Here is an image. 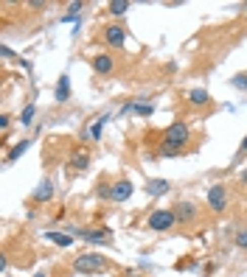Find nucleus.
<instances>
[{"mask_svg": "<svg viewBox=\"0 0 247 277\" xmlns=\"http://www.w3.org/2000/svg\"><path fill=\"white\" fill-rule=\"evenodd\" d=\"M160 154H163V157H177V149H171V146H163Z\"/></svg>", "mask_w": 247, "mask_h": 277, "instance_id": "obj_23", "label": "nucleus"}, {"mask_svg": "<svg viewBox=\"0 0 247 277\" xmlns=\"http://www.w3.org/2000/svg\"><path fill=\"white\" fill-rule=\"evenodd\" d=\"M34 277H45V274H34Z\"/></svg>", "mask_w": 247, "mask_h": 277, "instance_id": "obj_28", "label": "nucleus"}, {"mask_svg": "<svg viewBox=\"0 0 247 277\" xmlns=\"http://www.w3.org/2000/svg\"><path fill=\"white\" fill-rule=\"evenodd\" d=\"M127 277H138V274H127Z\"/></svg>", "mask_w": 247, "mask_h": 277, "instance_id": "obj_29", "label": "nucleus"}, {"mask_svg": "<svg viewBox=\"0 0 247 277\" xmlns=\"http://www.w3.org/2000/svg\"><path fill=\"white\" fill-rule=\"evenodd\" d=\"M241 179H244V182H247V174H244V176H241Z\"/></svg>", "mask_w": 247, "mask_h": 277, "instance_id": "obj_27", "label": "nucleus"}, {"mask_svg": "<svg viewBox=\"0 0 247 277\" xmlns=\"http://www.w3.org/2000/svg\"><path fill=\"white\" fill-rule=\"evenodd\" d=\"M73 269L79 274H98V271L107 269V258H101L98 252H87V255H79L73 260Z\"/></svg>", "mask_w": 247, "mask_h": 277, "instance_id": "obj_1", "label": "nucleus"}, {"mask_svg": "<svg viewBox=\"0 0 247 277\" xmlns=\"http://www.w3.org/2000/svg\"><path fill=\"white\" fill-rule=\"evenodd\" d=\"M104 39H107L110 48H124V39H127V34H124V28H121V25H110V28L104 31Z\"/></svg>", "mask_w": 247, "mask_h": 277, "instance_id": "obj_8", "label": "nucleus"}, {"mask_svg": "<svg viewBox=\"0 0 247 277\" xmlns=\"http://www.w3.org/2000/svg\"><path fill=\"white\" fill-rule=\"evenodd\" d=\"M233 87H239V90H247V73H239V76L233 78Z\"/></svg>", "mask_w": 247, "mask_h": 277, "instance_id": "obj_21", "label": "nucleus"}, {"mask_svg": "<svg viewBox=\"0 0 247 277\" xmlns=\"http://www.w3.org/2000/svg\"><path fill=\"white\" fill-rule=\"evenodd\" d=\"M166 191H169V182L166 179H149L146 182V193H149V196H163Z\"/></svg>", "mask_w": 247, "mask_h": 277, "instance_id": "obj_11", "label": "nucleus"}, {"mask_svg": "<svg viewBox=\"0 0 247 277\" xmlns=\"http://www.w3.org/2000/svg\"><path fill=\"white\" fill-rule=\"evenodd\" d=\"M54 98L59 104H65L67 98H70V78L67 76H59V81H56V90H54Z\"/></svg>", "mask_w": 247, "mask_h": 277, "instance_id": "obj_9", "label": "nucleus"}, {"mask_svg": "<svg viewBox=\"0 0 247 277\" xmlns=\"http://www.w3.org/2000/svg\"><path fill=\"white\" fill-rule=\"evenodd\" d=\"M28 140H23V143H17V146H14V149L12 151H9V163H14V160H20V157H23L25 154V149H28Z\"/></svg>", "mask_w": 247, "mask_h": 277, "instance_id": "obj_17", "label": "nucleus"}, {"mask_svg": "<svg viewBox=\"0 0 247 277\" xmlns=\"http://www.w3.org/2000/svg\"><path fill=\"white\" fill-rule=\"evenodd\" d=\"M132 191H135V188H132V182H129V179H118L113 188H110V199H113V202H127L129 196H132Z\"/></svg>", "mask_w": 247, "mask_h": 277, "instance_id": "obj_6", "label": "nucleus"}, {"mask_svg": "<svg viewBox=\"0 0 247 277\" xmlns=\"http://www.w3.org/2000/svg\"><path fill=\"white\" fill-rule=\"evenodd\" d=\"M197 205L194 202H177V207H174V218H177V224H188V221H194L197 218Z\"/></svg>", "mask_w": 247, "mask_h": 277, "instance_id": "obj_5", "label": "nucleus"}, {"mask_svg": "<svg viewBox=\"0 0 247 277\" xmlns=\"http://www.w3.org/2000/svg\"><path fill=\"white\" fill-rule=\"evenodd\" d=\"M241 151L247 154V134H244V140H241Z\"/></svg>", "mask_w": 247, "mask_h": 277, "instance_id": "obj_26", "label": "nucleus"}, {"mask_svg": "<svg viewBox=\"0 0 247 277\" xmlns=\"http://www.w3.org/2000/svg\"><path fill=\"white\" fill-rule=\"evenodd\" d=\"M34 115H37V107H34V104H28V107L23 109V115H20V123H23V126H28V123L34 121Z\"/></svg>", "mask_w": 247, "mask_h": 277, "instance_id": "obj_18", "label": "nucleus"}, {"mask_svg": "<svg viewBox=\"0 0 247 277\" xmlns=\"http://www.w3.org/2000/svg\"><path fill=\"white\" fill-rule=\"evenodd\" d=\"M188 137H191V132H188V123L177 121L171 123L166 132H163V146H171V149H180V146L188 143Z\"/></svg>", "mask_w": 247, "mask_h": 277, "instance_id": "obj_2", "label": "nucleus"}, {"mask_svg": "<svg viewBox=\"0 0 247 277\" xmlns=\"http://www.w3.org/2000/svg\"><path fill=\"white\" fill-rule=\"evenodd\" d=\"M93 70L98 73V76H110V73L115 70V62L110 54H96L93 56Z\"/></svg>", "mask_w": 247, "mask_h": 277, "instance_id": "obj_7", "label": "nucleus"}, {"mask_svg": "<svg viewBox=\"0 0 247 277\" xmlns=\"http://www.w3.org/2000/svg\"><path fill=\"white\" fill-rule=\"evenodd\" d=\"M79 9H82V3H70V6H67V12H70L73 17H76V12H79Z\"/></svg>", "mask_w": 247, "mask_h": 277, "instance_id": "obj_24", "label": "nucleus"}, {"mask_svg": "<svg viewBox=\"0 0 247 277\" xmlns=\"http://www.w3.org/2000/svg\"><path fill=\"white\" fill-rule=\"evenodd\" d=\"M174 210H155L149 216V227L152 229H157V233H163V229H171L174 227Z\"/></svg>", "mask_w": 247, "mask_h": 277, "instance_id": "obj_3", "label": "nucleus"}, {"mask_svg": "<svg viewBox=\"0 0 247 277\" xmlns=\"http://www.w3.org/2000/svg\"><path fill=\"white\" fill-rule=\"evenodd\" d=\"M82 238L90 244H110V229H87L82 233Z\"/></svg>", "mask_w": 247, "mask_h": 277, "instance_id": "obj_10", "label": "nucleus"}, {"mask_svg": "<svg viewBox=\"0 0 247 277\" xmlns=\"http://www.w3.org/2000/svg\"><path fill=\"white\" fill-rule=\"evenodd\" d=\"M188 101H191L194 107H205V104L211 101V96H208L205 90H191L188 93Z\"/></svg>", "mask_w": 247, "mask_h": 277, "instance_id": "obj_14", "label": "nucleus"}, {"mask_svg": "<svg viewBox=\"0 0 247 277\" xmlns=\"http://www.w3.org/2000/svg\"><path fill=\"white\" fill-rule=\"evenodd\" d=\"M0 129H9V115H0Z\"/></svg>", "mask_w": 247, "mask_h": 277, "instance_id": "obj_25", "label": "nucleus"}, {"mask_svg": "<svg viewBox=\"0 0 247 277\" xmlns=\"http://www.w3.org/2000/svg\"><path fill=\"white\" fill-rule=\"evenodd\" d=\"M208 205H211L214 213H222L228 207V188L225 185H211L208 191Z\"/></svg>", "mask_w": 247, "mask_h": 277, "instance_id": "obj_4", "label": "nucleus"}, {"mask_svg": "<svg viewBox=\"0 0 247 277\" xmlns=\"http://www.w3.org/2000/svg\"><path fill=\"white\" fill-rule=\"evenodd\" d=\"M51 196H54V185H51V182L45 179L43 185H40V188L34 191V199H37V202H51Z\"/></svg>", "mask_w": 247, "mask_h": 277, "instance_id": "obj_12", "label": "nucleus"}, {"mask_svg": "<svg viewBox=\"0 0 247 277\" xmlns=\"http://www.w3.org/2000/svg\"><path fill=\"white\" fill-rule=\"evenodd\" d=\"M45 238H48L51 244H56V247H70L73 244V238L65 233H45Z\"/></svg>", "mask_w": 247, "mask_h": 277, "instance_id": "obj_13", "label": "nucleus"}, {"mask_svg": "<svg viewBox=\"0 0 247 277\" xmlns=\"http://www.w3.org/2000/svg\"><path fill=\"white\" fill-rule=\"evenodd\" d=\"M110 121V115H101L96 123H93V129H90V137H101V129H104V123Z\"/></svg>", "mask_w": 247, "mask_h": 277, "instance_id": "obj_19", "label": "nucleus"}, {"mask_svg": "<svg viewBox=\"0 0 247 277\" xmlns=\"http://www.w3.org/2000/svg\"><path fill=\"white\" fill-rule=\"evenodd\" d=\"M127 12H129L127 0H113V3H110V14H115V17H121V14H127Z\"/></svg>", "mask_w": 247, "mask_h": 277, "instance_id": "obj_16", "label": "nucleus"}, {"mask_svg": "<svg viewBox=\"0 0 247 277\" xmlns=\"http://www.w3.org/2000/svg\"><path fill=\"white\" fill-rule=\"evenodd\" d=\"M73 168L76 171H85L87 165H90V154H87V151H79V154H73Z\"/></svg>", "mask_w": 247, "mask_h": 277, "instance_id": "obj_15", "label": "nucleus"}, {"mask_svg": "<svg viewBox=\"0 0 247 277\" xmlns=\"http://www.w3.org/2000/svg\"><path fill=\"white\" fill-rule=\"evenodd\" d=\"M132 112L135 115H152V112H155V107H152V104H135Z\"/></svg>", "mask_w": 247, "mask_h": 277, "instance_id": "obj_20", "label": "nucleus"}, {"mask_svg": "<svg viewBox=\"0 0 247 277\" xmlns=\"http://www.w3.org/2000/svg\"><path fill=\"white\" fill-rule=\"evenodd\" d=\"M244 14H247V3H244Z\"/></svg>", "mask_w": 247, "mask_h": 277, "instance_id": "obj_30", "label": "nucleus"}, {"mask_svg": "<svg viewBox=\"0 0 247 277\" xmlns=\"http://www.w3.org/2000/svg\"><path fill=\"white\" fill-rule=\"evenodd\" d=\"M236 247H241V249H247V229H241L239 235H236Z\"/></svg>", "mask_w": 247, "mask_h": 277, "instance_id": "obj_22", "label": "nucleus"}]
</instances>
